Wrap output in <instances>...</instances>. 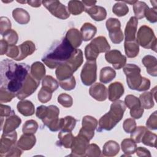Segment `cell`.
Listing matches in <instances>:
<instances>
[{
    "instance_id": "1",
    "label": "cell",
    "mask_w": 157,
    "mask_h": 157,
    "mask_svg": "<svg viewBox=\"0 0 157 157\" xmlns=\"http://www.w3.org/2000/svg\"><path fill=\"white\" fill-rule=\"evenodd\" d=\"M30 67L26 63H16L9 59H5L0 64L1 87L17 93L23 86L29 74Z\"/></svg>"
},
{
    "instance_id": "2",
    "label": "cell",
    "mask_w": 157,
    "mask_h": 157,
    "mask_svg": "<svg viewBox=\"0 0 157 157\" xmlns=\"http://www.w3.org/2000/svg\"><path fill=\"white\" fill-rule=\"evenodd\" d=\"M75 50L66 38L63 37L53 44L42 58V61L50 69H55L59 64L66 63Z\"/></svg>"
},
{
    "instance_id": "3",
    "label": "cell",
    "mask_w": 157,
    "mask_h": 157,
    "mask_svg": "<svg viewBox=\"0 0 157 157\" xmlns=\"http://www.w3.org/2000/svg\"><path fill=\"white\" fill-rule=\"evenodd\" d=\"M126 105L121 100L113 101L110 105V110L101 117L96 130L101 132L103 131H110L122 119L126 110Z\"/></svg>"
},
{
    "instance_id": "4",
    "label": "cell",
    "mask_w": 157,
    "mask_h": 157,
    "mask_svg": "<svg viewBox=\"0 0 157 157\" xmlns=\"http://www.w3.org/2000/svg\"><path fill=\"white\" fill-rule=\"evenodd\" d=\"M59 108L54 105L49 106L40 105L37 107L36 115L40 119L44 124L53 132L61 130L62 126V118H59Z\"/></svg>"
},
{
    "instance_id": "5",
    "label": "cell",
    "mask_w": 157,
    "mask_h": 157,
    "mask_svg": "<svg viewBox=\"0 0 157 157\" xmlns=\"http://www.w3.org/2000/svg\"><path fill=\"white\" fill-rule=\"evenodd\" d=\"M126 82L131 90L139 91L144 77L140 75V68L134 64H127L123 67Z\"/></svg>"
},
{
    "instance_id": "6",
    "label": "cell",
    "mask_w": 157,
    "mask_h": 157,
    "mask_svg": "<svg viewBox=\"0 0 157 157\" xmlns=\"http://www.w3.org/2000/svg\"><path fill=\"white\" fill-rule=\"evenodd\" d=\"M136 41L139 45L146 49L156 51V37L153 29L147 25H142L137 31Z\"/></svg>"
},
{
    "instance_id": "7",
    "label": "cell",
    "mask_w": 157,
    "mask_h": 157,
    "mask_svg": "<svg viewBox=\"0 0 157 157\" xmlns=\"http://www.w3.org/2000/svg\"><path fill=\"white\" fill-rule=\"evenodd\" d=\"M42 4L54 17L66 20L70 16L66 6L61 3L59 1H42Z\"/></svg>"
},
{
    "instance_id": "8",
    "label": "cell",
    "mask_w": 157,
    "mask_h": 157,
    "mask_svg": "<svg viewBox=\"0 0 157 157\" xmlns=\"http://www.w3.org/2000/svg\"><path fill=\"white\" fill-rule=\"evenodd\" d=\"M105 26L112 42L115 44L121 43L124 39V34L121 29L120 20L115 18H110L107 20Z\"/></svg>"
},
{
    "instance_id": "9",
    "label": "cell",
    "mask_w": 157,
    "mask_h": 157,
    "mask_svg": "<svg viewBox=\"0 0 157 157\" xmlns=\"http://www.w3.org/2000/svg\"><path fill=\"white\" fill-rule=\"evenodd\" d=\"M81 80L83 85L90 86L97 79L96 61H87L83 65L80 73Z\"/></svg>"
},
{
    "instance_id": "10",
    "label": "cell",
    "mask_w": 157,
    "mask_h": 157,
    "mask_svg": "<svg viewBox=\"0 0 157 157\" xmlns=\"http://www.w3.org/2000/svg\"><path fill=\"white\" fill-rule=\"evenodd\" d=\"M90 139L84 134L78 132L74 137L71 147V153L69 156H85L86 151L90 145Z\"/></svg>"
},
{
    "instance_id": "11",
    "label": "cell",
    "mask_w": 157,
    "mask_h": 157,
    "mask_svg": "<svg viewBox=\"0 0 157 157\" xmlns=\"http://www.w3.org/2000/svg\"><path fill=\"white\" fill-rule=\"evenodd\" d=\"M40 81L37 80L31 74H29L23 86L17 93L16 97L20 100H23L31 96L37 90Z\"/></svg>"
},
{
    "instance_id": "12",
    "label": "cell",
    "mask_w": 157,
    "mask_h": 157,
    "mask_svg": "<svg viewBox=\"0 0 157 157\" xmlns=\"http://www.w3.org/2000/svg\"><path fill=\"white\" fill-rule=\"evenodd\" d=\"M124 104L130 109V115L134 119H139L144 113L139 99L132 94L127 95L124 98Z\"/></svg>"
},
{
    "instance_id": "13",
    "label": "cell",
    "mask_w": 157,
    "mask_h": 157,
    "mask_svg": "<svg viewBox=\"0 0 157 157\" xmlns=\"http://www.w3.org/2000/svg\"><path fill=\"white\" fill-rule=\"evenodd\" d=\"M105 58L108 63L112 64L115 69H120L126 63V57L118 50H112L107 52L105 54Z\"/></svg>"
},
{
    "instance_id": "14",
    "label": "cell",
    "mask_w": 157,
    "mask_h": 157,
    "mask_svg": "<svg viewBox=\"0 0 157 157\" xmlns=\"http://www.w3.org/2000/svg\"><path fill=\"white\" fill-rule=\"evenodd\" d=\"M98 121L97 119L90 115L83 117L82 122V128L79 132L88 137L90 140L94 136V130L97 128Z\"/></svg>"
},
{
    "instance_id": "15",
    "label": "cell",
    "mask_w": 157,
    "mask_h": 157,
    "mask_svg": "<svg viewBox=\"0 0 157 157\" xmlns=\"http://www.w3.org/2000/svg\"><path fill=\"white\" fill-rule=\"evenodd\" d=\"M17 139V133L15 131L6 134L2 133L0 141V156H5L10 149L15 145Z\"/></svg>"
},
{
    "instance_id": "16",
    "label": "cell",
    "mask_w": 157,
    "mask_h": 157,
    "mask_svg": "<svg viewBox=\"0 0 157 157\" xmlns=\"http://www.w3.org/2000/svg\"><path fill=\"white\" fill-rule=\"evenodd\" d=\"M90 95L98 101H104L108 97V90L100 83H95L89 89Z\"/></svg>"
},
{
    "instance_id": "17",
    "label": "cell",
    "mask_w": 157,
    "mask_h": 157,
    "mask_svg": "<svg viewBox=\"0 0 157 157\" xmlns=\"http://www.w3.org/2000/svg\"><path fill=\"white\" fill-rule=\"evenodd\" d=\"M138 25V19L131 17L127 22L124 29V41L130 42L136 40V35Z\"/></svg>"
},
{
    "instance_id": "18",
    "label": "cell",
    "mask_w": 157,
    "mask_h": 157,
    "mask_svg": "<svg viewBox=\"0 0 157 157\" xmlns=\"http://www.w3.org/2000/svg\"><path fill=\"white\" fill-rule=\"evenodd\" d=\"M85 12L96 21H102L105 20L107 17L105 9L99 6L93 5L90 7H85Z\"/></svg>"
},
{
    "instance_id": "19",
    "label": "cell",
    "mask_w": 157,
    "mask_h": 157,
    "mask_svg": "<svg viewBox=\"0 0 157 157\" xmlns=\"http://www.w3.org/2000/svg\"><path fill=\"white\" fill-rule=\"evenodd\" d=\"M124 89L123 84L120 82H115L108 87V98L110 101L113 102L120 98L124 94Z\"/></svg>"
},
{
    "instance_id": "20",
    "label": "cell",
    "mask_w": 157,
    "mask_h": 157,
    "mask_svg": "<svg viewBox=\"0 0 157 157\" xmlns=\"http://www.w3.org/2000/svg\"><path fill=\"white\" fill-rule=\"evenodd\" d=\"M19 55L15 59L21 61L26 58L28 56L32 55L36 50V45L31 40H26L18 45Z\"/></svg>"
},
{
    "instance_id": "21",
    "label": "cell",
    "mask_w": 157,
    "mask_h": 157,
    "mask_svg": "<svg viewBox=\"0 0 157 157\" xmlns=\"http://www.w3.org/2000/svg\"><path fill=\"white\" fill-rule=\"evenodd\" d=\"M21 123V118L15 113L6 118L4 126L2 127L4 134L15 131Z\"/></svg>"
},
{
    "instance_id": "22",
    "label": "cell",
    "mask_w": 157,
    "mask_h": 157,
    "mask_svg": "<svg viewBox=\"0 0 157 157\" xmlns=\"http://www.w3.org/2000/svg\"><path fill=\"white\" fill-rule=\"evenodd\" d=\"M74 48L79 47L82 43V36L80 32L76 28L69 29L64 37Z\"/></svg>"
},
{
    "instance_id": "23",
    "label": "cell",
    "mask_w": 157,
    "mask_h": 157,
    "mask_svg": "<svg viewBox=\"0 0 157 157\" xmlns=\"http://www.w3.org/2000/svg\"><path fill=\"white\" fill-rule=\"evenodd\" d=\"M36 142V138L34 134L23 133L17 142V145L22 150L26 151L33 148L35 145Z\"/></svg>"
},
{
    "instance_id": "24",
    "label": "cell",
    "mask_w": 157,
    "mask_h": 157,
    "mask_svg": "<svg viewBox=\"0 0 157 157\" xmlns=\"http://www.w3.org/2000/svg\"><path fill=\"white\" fill-rule=\"evenodd\" d=\"M73 70L66 63L59 64L55 71L56 77L59 82L71 78L73 76Z\"/></svg>"
},
{
    "instance_id": "25",
    "label": "cell",
    "mask_w": 157,
    "mask_h": 157,
    "mask_svg": "<svg viewBox=\"0 0 157 157\" xmlns=\"http://www.w3.org/2000/svg\"><path fill=\"white\" fill-rule=\"evenodd\" d=\"M142 64L147 68V72L151 76H157V61L156 58L151 55L145 56L142 60Z\"/></svg>"
},
{
    "instance_id": "26",
    "label": "cell",
    "mask_w": 157,
    "mask_h": 157,
    "mask_svg": "<svg viewBox=\"0 0 157 157\" xmlns=\"http://www.w3.org/2000/svg\"><path fill=\"white\" fill-rule=\"evenodd\" d=\"M83 61V58L82 51L80 49L75 48L71 58L66 63L71 66L74 72H75L78 68L80 67Z\"/></svg>"
},
{
    "instance_id": "27",
    "label": "cell",
    "mask_w": 157,
    "mask_h": 157,
    "mask_svg": "<svg viewBox=\"0 0 157 157\" xmlns=\"http://www.w3.org/2000/svg\"><path fill=\"white\" fill-rule=\"evenodd\" d=\"M18 111L23 116L29 117L34 115L35 112L34 105L29 100H21L17 105Z\"/></svg>"
},
{
    "instance_id": "28",
    "label": "cell",
    "mask_w": 157,
    "mask_h": 157,
    "mask_svg": "<svg viewBox=\"0 0 157 157\" xmlns=\"http://www.w3.org/2000/svg\"><path fill=\"white\" fill-rule=\"evenodd\" d=\"M120 151L119 144L114 140H109L103 145L102 155L112 157L117 155Z\"/></svg>"
},
{
    "instance_id": "29",
    "label": "cell",
    "mask_w": 157,
    "mask_h": 157,
    "mask_svg": "<svg viewBox=\"0 0 157 157\" xmlns=\"http://www.w3.org/2000/svg\"><path fill=\"white\" fill-rule=\"evenodd\" d=\"M97 32L96 27L91 23H85L80 28V33L83 41H88L92 39Z\"/></svg>"
},
{
    "instance_id": "30",
    "label": "cell",
    "mask_w": 157,
    "mask_h": 157,
    "mask_svg": "<svg viewBox=\"0 0 157 157\" xmlns=\"http://www.w3.org/2000/svg\"><path fill=\"white\" fill-rule=\"evenodd\" d=\"M12 17L20 25L28 24L30 21L29 13L22 8H16L13 9L12 11Z\"/></svg>"
},
{
    "instance_id": "31",
    "label": "cell",
    "mask_w": 157,
    "mask_h": 157,
    "mask_svg": "<svg viewBox=\"0 0 157 157\" xmlns=\"http://www.w3.org/2000/svg\"><path fill=\"white\" fill-rule=\"evenodd\" d=\"M45 67L44 64L39 61L33 63L30 68L31 75L37 80L40 81L45 75Z\"/></svg>"
},
{
    "instance_id": "32",
    "label": "cell",
    "mask_w": 157,
    "mask_h": 157,
    "mask_svg": "<svg viewBox=\"0 0 157 157\" xmlns=\"http://www.w3.org/2000/svg\"><path fill=\"white\" fill-rule=\"evenodd\" d=\"M74 136L71 132L60 131L58 134V141L57 145L65 148H71L73 143Z\"/></svg>"
},
{
    "instance_id": "33",
    "label": "cell",
    "mask_w": 157,
    "mask_h": 157,
    "mask_svg": "<svg viewBox=\"0 0 157 157\" xmlns=\"http://www.w3.org/2000/svg\"><path fill=\"white\" fill-rule=\"evenodd\" d=\"M116 77L115 71L111 67H102L100 71L99 80L102 83H108Z\"/></svg>"
},
{
    "instance_id": "34",
    "label": "cell",
    "mask_w": 157,
    "mask_h": 157,
    "mask_svg": "<svg viewBox=\"0 0 157 157\" xmlns=\"http://www.w3.org/2000/svg\"><path fill=\"white\" fill-rule=\"evenodd\" d=\"M124 48L125 54L128 58H135L139 54V45L137 44L136 40L130 42L124 41Z\"/></svg>"
},
{
    "instance_id": "35",
    "label": "cell",
    "mask_w": 157,
    "mask_h": 157,
    "mask_svg": "<svg viewBox=\"0 0 157 157\" xmlns=\"http://www.w3.org/2000/svg\"><path fill=\"white\" fill-rule=\"evenodd\" d=\"M100 53L98 46L92 41L85 48V56L87 61H96Z\"/></svg>"
},
{
    "instance_id": "36",
    "label": "cell",
    "mask_w": 157,
    "mask_h": 157,
    "mask_svg": "<svg viewBox=\"0 0 157 157\" xmlns=\"http://www.w3.org/2000/svg\"><path fill=\"white\" fill-rule=\"evenodd\" d=\"M121 147L125 156H130L135 153L137 148L136 143L131 138L124 139L121 141Z\"/></svg>"
},
{
    "instance_id": "37",
    "label": "cell",
    "mask_w": 157,
    "mask_h": 157,
    "mask_svg": "<svg viewBox=\"0 0 157 157\" xmlns=\"http://www.w3.org/2000/svg\"><path fill=\"white\" fill-rule=\"evenodd\" d=\"M67 9L69 13L77 15L85 11V6L80 1H69L67 4Z\"/></svg>"
},
{
    "instance_id": "38",
    "label": "cell",
    "mask_w": 157,
    "mask_h": 157,
    "mask_svg": "<svg viewBox=\"0 0 157 157\" xmlns=\"http://www.w3.org/2000/svg\"><path fill=\"white\" fill-rule=\"evenodd\" d=\"M139 99L140 100L141 105L144 109H150L155 105L153 101V95L151 91L144 92L140 95Z\"/></svg>"
},
{
    "instance_id": "39",
    "label": "cell",
    "mask_w": 157,
    "mask_h": 157,
    "mask_svg": "<svg viewBox=\"0 0 157 157\" xmlns=\"http://www.w3.org/2000/svg\"><path fill=\"white\" fill-rule=\"evenodd\" d=\"M148 8L147 4L140 1H136L133 4V11L135 15V17L137 19H142L145 17V12Z\"/></svg>"
},
{
    "instance_id": "40",
    "label": "cell",
    "mask_w": 157,
    "mask_h": 157,
    "mask_svg": "<svg viewBox=\"0 0 157 157\" xmlns=\"http://www.w3.org/2000/svg\"><path fill=\"white\" fill-rule=\"evenodd\" d=\"M77 120L72 116H66L62 118V126L61 131L71 132L75 126Z\"/></svg>"
},
{
    "instance_id": "41",
    "label": "cell",
    "mask_w": 157,
    "mask_h": 157,
    "mask_svg": "<svg viewBox=\"0 0 157 157\" xmlns=\"http://www.w3.org/2000/svg\"><path fill=\"white\" fill-rule=\"evenodd\" d=\"M42 85L44 87L48 88L52 92L56 91L59 86V83L51 75H45L42 81Z\"/></svg>"
},
{
    "instance_id": "42",
    "label": "cell",
    "mask_w": 157,
    "mask_h": 157,
    "mask_svg": "<svg viewBox=\"0 0 157 157\" xmlns=\"http://www.w3.org/2000/svg\"><path fill=\"white\" fill-rule=\"evenodd\" d=\"M112 12L118 17H123L129 12V7L124 2L122 1L118 2L113 5Z\"/></svg>"
},
{
    "instance_id": "43",
    "label": "cell",
    "mask_w": 157,
    "mask_h": 157,
    "mask_svg": "<svg viewBox=\"0 0 157 157\" xmlns=\"http://www.w3.org/2000/svg\"><path fill=\"white\" fill-rule=\"evenodd\" d=\"M157 136L156 134L151 132V131H148V129L144 133L141 142L147 146L152 147L156 148V140Z\"/></svg>"
},
{
    "instance_id": "44",
    "label": "cell",
    "mask_w": 157,
    "mask_h": 157,
    "mask_svg": "<svg viewBox=\"0 0 157 157\" xmlns=\"http://www.w3.org/2000/svg\"><path fill=\"white\" fill-rule=\"evenodd\" d=\"M92 42L98 46L101 53H106L110 49V46L104 36H98L92 40Z\"/></svg>"
},
{
    "instance_id": "45",
    "label": "cell",
    "mask_w": 157,
    "mask_h": 157,
    "mask_svg": "<svg viewBox=\"0 0 157 157\" xmlns=\"http://www.w3.org/2000/svg\"><path fill=\"white\" fill-rule=\"evenodd\" d=\"M38 123L34 120H27L23 125L22 131L24 134H34L38 129Z\"/></svg>"
},
{
    "instance_id": "46",
    "label": "cell",
    "mask_w": 157,
    "mask_h": 157,
    "mask_svg": "<svg viewBox=\"0 0 157 157\" xmlns=\"http://www.w3.org/2000/svg\"><path fill=\"white\" fill-rule=\"evenodd\" d=\"M148 129L143 126H139L135 128V129L131 132V139H132L136 143H140L142 138Z\"/></svg>"
},
{
    "instance_id": "47",
    "label": "cell",
    "mask_w": 157,
    "mask_h": 157,
    "mask_svg": "<svg viewBox=\"0 0 157 157\" xmlns=\"http://www.w3.org/2000/svg\"><path fill=\"white\" fill-rule=\"evenodd\" d=\"M52 91L45 87L42 86L38 93V100L42 103H46L50 101L52 96Z\"/></svg>"
},
{
    "instance_id": "48",
    "label": "cell",
    "mask_w": 157,
    "mask_h": 157,
    "mask_svg": "<svg viewBox=\"0 0 157 157\" xmlns=\"http://www.w3.org/2000/svg\"><path fill=\"white\" fill-rule=\"evenodd\" d=\"M3 39L9 45H15L18 40V36L17 33L13 29H10L5 33L3 36Z\"/></svg>"
},
{
    "instance_id": "49",
    "label": "cell",
    "mask_w": 157,
    "mask_h": 157,
    "mask_svg": "<svg viewBox=\"0 0 157 157\" xmlns=\"http://www.w3.org/2000/svg\"><path fill=\"white\" fill-rule=\"evenodd\" d=\"M16 96L15 93H13L5 88L1 87L0 88V102L1 104L4 102H9L12 100V99Z\"/></svg>"
},
{
    "instance_id": "50",
    "label": "cell",
    "mask_w": 157,
    "mask_h": 157,
    "mask_svg": "<svg viewBox=\"0 0 157 157\" xmlns=\"http://www.w3.org/2000/svg\"><path fill=\"white\" fill-rule=\"evenodd\" d=\"M58 102L63 107L68 108L71 107L73 104L72 97L66 93H61L58 97Z\"/></svg>"
},
{
    "instance_id": "51",
    "label": "cell",
    "mask_w": 157,
    "mask_h": 157,
    "mask_svg": "<svg viewBox=\"0 0 157 157\" xmlns=\"http://www.w3.org/2000/svg\"><path fill=\"white\" fill-rule=\"evenodd\" d=\"M59 85L62 89L67 91H71L75 88L76 81L75 77L72 76L69 78L59 82Z\"/></svg>"
},
{
    "instance_id": "52",
    "label": "cell",
    "mask_w": 157,
    "mask_h": 157,
    "mask_svg": "<svg viewBox=\"0 0 157 157\" xmlns=\"http://www.w3.org/2000/svg\"><path fill=\"white\" fill-rule=\"evenodd\" d=\"M101 155V151L100 148L96 144H91L89 145L85 156L96 157Z\"/></svg>"
},
{
    "instance_id": "53",
    "label": "cell",
    "mask_w": 157,
    "mask_h": 157,
    "mask_svg": "<svg viewBox=\"0 0 157 157\" xmlns=\"http://www.w3.org/2000/svg\"><path fill=\"white\" fill-rule=\"evenodd\" d=\"M11 29V22L6 17H1L0 18V34H3L7 31Z\"/></svg>"
},
{
    "instance_id": "54",
    "label": "cell",
    "mask_w": 157,
    "mask_h": 157,
    "mask_svg": "<svg viewBox=\"0 0 157 157\" xmlns=\"http://www.w3.org/2000/svg\"><path fill=\"white\" fill-rule=\"evenodd\" d=\"M144 16L146 17L147 20L152 23H156L157 21V8H148L145 12Z\"/></svg>"
},
{
    "instance_id": "55",
    "label": "cell",
    "mask_w": 157,
    "mask_h": 157,
    "mask_svg": "<svg viewBox=\"0 0 157 157\" xmlns=\"http://www.w3.org/2000/svg\"><path fill=\"white\" fill-rule=\"evenodd\" d=\"M123 128L126 133L132 132L136 128V122L134 118L126 119L123 122Z\"/></svg>"
},
{
    "instance_id": "56",
    "label": "cell",
    "mask_w": 157,
    "mask_h": 157,
    "mask_svg": "<svg viewBox=\"0 0 157 157\" xmlns=\"http://www.w3.org/2000/svg\"><path fill=\"white\" fill-rule=\"evenodd\" d=\"M147 128L151 130H156L157 129V112L155 111L150 115L146 122Z\"/></svg>"
},
{
    "instance_id": "57",
    "label": "cell",
    "mask_w": 157,
    "mask_h": 157,
    "mask_svg": "<svg viewBox=\"0 0 157 157\" xmlns=\"http://www.w3.org/2000/svg\"><path fill=\"white\" fill-rule=\"evenodd\" d=\"M6 56L13 59H15L19 55V48L18 46L15 45H9Z\"/></svg>"
},
{
    "instance_id": "58",
    "label": "cell",
    "mask_w": 157,
    "mask_h": 157,
    "mask_svg": "<svg viewBox=\"0 0 157 157\" xmlns=\"http://www.w3.org/2000/svg\"><path fill=\"white\" fill-rule=\"evenodd\" d=\"M14 111L12 110L11 107L7 105H4L1 104L0 105V116L1 117H9L14 114Z\"/></svg>"
},
{
    "instance_id": "59",
    "label": "cell",
    "mask_w": 157,
    "mask_h": 157,
    "mask_svg": "<svg viewBox=\"0 0 157 157\" xmlns=\"http://www.w3.org/2000/svg\"><path fill=\"white\" fill-rule=\"evenodd\" d=\"M22 150L20 148L17 144L13 145L10 150L6 154L5 156L6 157H10V156H13V157H18L20 156L22 154Z\"/></svg>"
},
{
    "instance_id": "60",
    "label": "cell",
    "mask_w": 157,
    "mask_h": 157,
    "mask_svg": "<svg viewBox=\"0 0 157 157\" xmlns=\"http://www.w3.org/2000/svg\"><path fill=\"white\" fill-rule=\"evenodd\" d=\"M135 152H136V155L138 156H151V153L150 152V151L144 147H139L137 148H136Z\"/></svg>"
},
{
    "instance_id": "61",
    "label": "cell",
    "mask_w": 157,
    "mask_h": 157,
    "mask_svg": "<svg viewBox=\"0 0 157 157\" xmlns=\"http://www.w3.org/2000/svg\"><path fill=\"white\" fill-rule=\"evenodd\" d=\"M0 42H1V55H3L6 54L9 45L4 39H1Z\"/></svg>"
},
{
    "instance_id": "62",
    "label": "cell",
    "mask_w": 157,
    "mask_h": 157,
    "mask_svg": "<svg viewBox=\"0 0 157 157\" xmlns=\"http://www.w3.org/2000/svg\"><path fill=\"white\" fill-rule=\"evenodd\" d=\"M27 3L33 7H39L41 6L42 1H28Z\"/></svg>"
},
{
    "instance_id": "63",
    "label": "cell",
    "mask_w": 157,
    "mask_h": 157,
    "mask_svg": "<svg viewBox=\"0 0 157 157\" xmlns=\"http://www.w3.org/2000/svg\"><path fill=\"white\" fill-rule=\"evenodd\" d=\"M82 2L85 7H90L93 5H96L97 1H82Z\"/></svg>"
}]
</instances>
